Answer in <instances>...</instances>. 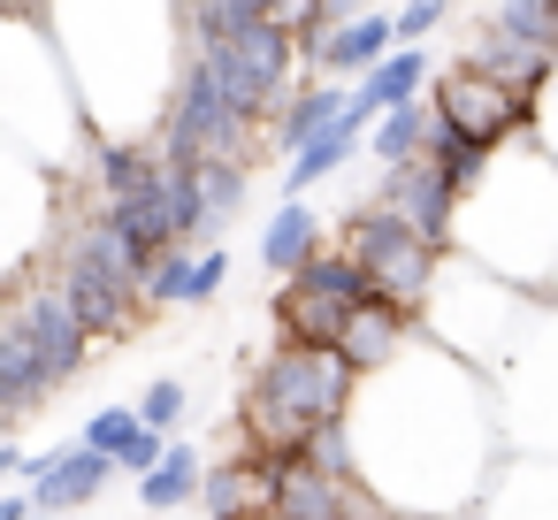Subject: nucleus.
<instances>
[{"label":"nucleus","instance_id":"obj_12","mask_svg":"<svg viewBox=\"0 0 558 520\" xmlns=\"http://www.w3.org/2000/svg\"><path fill=\"white\" fill-rule=\"evenodd\" d=\"M428 100H436V116H444L451 131L489 138V146L527 138V131H535V116H543V100H535V93H512V85H505L497 70H482L474 55L444 62V70H436V85H428Z\"/></svg>","mask_w":558,"mask_h":520},{"label":"nucleus","instance_id":"obj_20","mask_svg":"<svg viewBox=\"0 0 558 520\" xmlns=\"http://www.w3.org/2000/svg\"><path fill=\"white\" fill-rule=\"evenodd\" d=\"M344 108H352V85H337V77H306V85L291 93V108L268 123L260 154H283V161H291V154H299V146H314V138L344 116Z\"/></svg>","mask_w":558,"mask_h":520},{"label":"nucleus","instance_id":"obj_35","mask_svg":"<svg viewBox=\"0 0 558 520\" xmlns=\"http://www.w3.org/2000/svg\"><path fill=\"white\" fill-rule=\"evenodd\" d=\"M527 138H543L550 146V161H558V77H550V93H543V116H535V131Z\"/></svg>","mask_w":558,"mask_h":520},{"label":"nucleus","instance_id":"obj_2","mask_svg":"<svg viewBox=\"0 0 558 520\" xmlns=\"http://www.w3.org/2000/svg\"><path fill=\"white\" fill-rule=\"evenodd\" d=\"M24 9L54 32L100 138H161L192 62L184 0H24Z\"/></svg>","mask_w":558,"mask_h":520},{"label":"nucleus","instance_id":"obj_33","mask_svg":"<svg viewBox=\"0 0 558 520\" xmlns=\"http://www.w3.org/2000/svg\"><path fill=\"white\" fill-rule=\"evenodd\" d=\"M398 47H428V32H444V16H451V0H398Z\"/></svg>","mask_w":558,"mask_h":520},{"label":"nucleus","instance_id":"obj_24","mask_svg":"<svg viewBox=\"0 0 558 520\" xmlns=\"http://www.w3.org/2000/svg\"><path fill=\"white\" fill-rule=\"evenodd\" d=\"M322 245H329V230H322L314 199H283V207L268 215V230H260V261H268L276 276H299Z\"/></svg>","mask_w":558,"mask_h":520},{"label":"nucleus","instance_id":"obj_6","mask_svg":"<svg viewBox=\"0 0 558 520\" xmlns=\"http://www.w3.org/2000/svg\"><path fill=\"white\" fill-rule=\"evenodd\" d=\"M47 276L70 291V306L85 314V329H93L100 344L138 337L146 314H154V306H146V268L131 261V245L116 238V222H108L93 199H77V215H70V230H62Z\"/></svg>","mask_w":558,"mask_h":520},{"label":"nucleus","instance_id":"obj_5","mask_svg":"<svg viewBox=\"0 0 558 520\" xmlns=\"http://www.w3.org/2000/svg\"><path fill=\"white\" fill-rule=\"evenodd\" d=\"M352 398H360V367L337 352V344H291L276 337L260 360H253V383L238 398V436L268 459L299 451L306 436L352 421Z\"/></svg>","mask_w":558,"mask_h":520},{"label":"nucleus","instance_id":"obj_19","mask_svg":"<svg viewBox=\"0 0 558 520\" xmlns=\"http://www.w3.org/2000/svg\"><path fill=\"white\" fill-rule=\"evenodd\" d=\"M398 47V16H383V9H367V16H352L344 32H329L322 47H314V77H337V85H360L383 55Z\"/></svg>","mask_w":558,"mask_h":520},{"label":"nucleus","instance_id":"obj_4","mask_svg":"<svg viewBox=\"0 0 558 520\" xmlns=\"http://www.w3.org/2000/svg\"><path fill=\"white\" fill-rule=\"evenodd\" d=\"M0 138L32 161H47L70 184H85L93 146H100V131L85 116V93L62 62L54 32L32 9H9V39H0Z\"/></svg>","mask_w":558,"mask_h":520},{"label":"nucleus","instance_id":"obj_30","mask_svg":"<svg viewBox=\"0 0 558 520\" xmlns=\"http://www.w3.org/2000/svg\"><path fill=\"white\" fill-rule=\"evenodd\" d=\"M138 413H146L161 436H177V428H184V413H192V383H184V375H154V383L138 390Z\"/></svg>","mask_w":558,"mask_h":520},{"label":"nucleus","instance_id":"obj_18","mask_svg":"<svg viewBox=\"0 0 558 520\" xmlns=\"http://www.w3.org/2000/svg\"><path fill=\"white\" fill-rule=\"evenodd\" d=\"M466 55L482 62V70H497L512 93H550V77H558V47H535V39H512V32H497L489 16H474V32H466Z\"/></svg>","mask_w":558,"mask_h":520},{"label":"nucleus","instance_id":"obj_11","mask_svg":"<svg viewBox=\"0 0 558 520\" xmlns=\"http://www.w3.org/2000/svg\"><path fill=\"white\" fill-rule=\"evenodd\" d=\"M375 299V283H367V268L329 238L299 276H283V291H276V337H291V344H337L344 337V322L360 314Z\"/></svg>","mask_w":558,"mask_h":520},{"label":"nucleus","instance_id":"obj_34","mask_svg":"<svg viewBox=\"0 0 558 520\" xmlns=\"http://www.w3.org/2000/svg\"><path fill=\"white\" fill-rule=\"evenodd\" d=\"M222 283H230V253H222V245H199V268H192L184 306H215V299H222Z\"/></svg>","mask_w":558,"mask_h":520},{"label":"nucleus","instance_id":"obj_16","mask_svg":"<svg viewBox=\"0 0 558 520\" xmlns=\"http://www.w3.org/2000/svg\"><path fill=\"white\" fill-rule=\"evenodd\" d=\"M199 505H207V520H260V512H276V459L238 436V451H222L207 467Z\"/></svg>","mask_w":558,"mask_h":520},{"label":"nucleus","instance_id":"obj_14","mask_svg":"<svg viewBox=\"0 0 558 520\" xmlns=\"http://www.w3.org/2000/svg\"><path fill=\"white\" fill-rule=\"evenodd\" d=\"M116 474H123V467L77 436V444H54V451H39V459H32V497H39V512H47V520H70V512L100 505V497L116 489Z\"/></svg>","mask_w":558,"mask_h":520},{"label":"nucleus","instance_id":"obj_17","mask_svg":"<svg viewBox=\"0 0 558 520\" xmlns=\"http://www.w3.org/2000/svg\"><path fill=\"white\" fill-rule=\"evenodd\" d=\"M474 520H558V459L550 451H505Z\"/></svg>","mask_w":558,"mask_h":520},{"label":"nucleus","instance_id":"obj_15","mask_svg":"<svg viewBox=\"0 0 558 520\" xmlns=\"http://www.w3.org/2000/svg\"><path fill=\"white\" fill-rule=\"evenodd\" d=\"M367 199H375V207H390V215H405V222H413V230H428L436 245H451V222H459V192H451V177L436 169V154L383 169V184H375Z\"/></svg>","mask_w":558,"mask_h":520},{"label":"nucleus","instance_id":"obj_28","mask_svg":"<svg viewBox=\"0 0 558 520\" xmlns=\"http://www.w3.org/2000/svg\"><path fill=\"white\" fill-rule=\"evenodd\" d=\"M245 177H253V161H199V184H207V207H215V238L245 215Z\"/></svg>","mask_w":558,"mask_h":520},{"label":"nucleus","instance_id":"obj_7","mask_svg":"<svg viewBox=\"0 0 558 520\" xmlns=\"http://www.w3.org/2000/svg\"><path fill=\"white\" fill-rule=\"evenodd\" d=\"M535 306H543V291H527V283H512V276H497V268L451 253L444 276H436V291H428L421 329H428L444 352H459V360H474L482 375H497V360L520 344V329L535 322Z\"/></svg>","mask_w":558,"mask_h":520},{"label":"nucleus","instance_id":"obj_22","mask_svg":"<svg viewBox=\"0 0 558 520\" xmlns=\"http://www.w3.org/2000/svg\"><path fill=\"white\" fill-rule=\"evenodd\" d=\"M428 70H436V62H428V47H390V55H383V62H375V70H367V77L352 85L360 116H367V123H383L390 108H413V100H421V93L436 85Z\"/></svg>","mask_w":558,"mask_h":520},{"label":"nucleus","instance_id":"obj_1","mask_svg":"<svg viewBox=\"0 0 558 520\" xmlns=\"http://www.w3.org/2000/svg\"><path fill=\"white\" fill-rule=\"evenodd\" d=\"M352 467L367 497L390 520H474L505 467V413L497 383L444 352L428 329L375 375H360L352 398Z\"/></svg>","mask_w":558,"mask_h":520},{"label":"nucleus","instance_id":"obj_3","mask_svg":"<svg viewBox=\"0 0 558 520\" xmlns=\"http://www.w3.org/2000/svg\"><path fill=\"white\" fill-rule=\"evenodd\" d=\"M451 253L558 299V161L543 138H505L482 184L459 199Z\"/></svg>","mask_w":558,"mask_h":520},{"label":"nucleus","instance_id":"obj_25","mask_svg":"<svg viewBox=\"0 0 558 520\" xmlns=\"http://www.w3.org/2000/svg\"><path fill=\"white\" fill-rule=\"evenodd\" d=\"M54 398V383H47V367H39V352L16 337V329H0V421H32L39 406Z\"/></svg>","mask_w":558,"mask_h":520},{"label":"nucleus","instance_id":"obj_26","mask_svg":"<svg viewBox=\"0 0 558 520\" xmlns=\"http://www.w3.org/2000/svg\"><path fill=\"white\" fill-rule=\"evenodd\" d=\"M436 100H413V108H390L375 131H367V154H375V169H398V161H421L428 154V138H436Z\"/></svg>","mask_w":558,"mask_h":520},{"label":"nucleus","instance_id":"obj_31","mask_svg":"<svg viewBox=\"0 0 558 520\" xmlns=\"http://www.w3.org/2000/svg\"><path fill=\"white\" fill-rule=\"evenodd\" d=\"M138 428H146V413H138V406H100V413H93V421H85L77 436H85L93 451H108V459H123V451L138 444Z\"/></svg>","mask_w":558,"mask_h":520},{"label":"nucleus","instance_id":"obj_23","mask_svg":"<svg viewBox=\"0 0 558 520\" xmlns=\"http://www.w3.org/2000/svg\"><path fill=\"white\" fill-rule=\"evenodd\" d=\"M360 146H367V116H360V100H352V108L314 138V146H299V154L283 161V192H291V199H306L314 184H329L337 169H352V154H360Z\"/></svg>","mask_w":558,"mask_h":520},{"label":"nucleus","instance_id":"obj_13","mask_svg":"<svg viewBox=\"0 0 558 520\" xmlns=\"http://www.w3.org/2000/svg\"><path fill=\"white\" fill-rule=\"evenodd\" d=\"M276 512L283 520H390L360 474H337L322 467L314 451H283L276 459Z\"/></svg>","mask_w":558,"mask_h":520},{"label":"nucleus","instance_id":"obj_21","mask_svg":"<svg viewBox=\"0 0 558 520\" xmlns=\"http://www.w3.org/2000/svg\"><path fill=\"white\" fill-rule=\"evenodd\" d=\"M413 337H421V314H405V306H390V299H367V306L344 322L337 352H344L360 375H375V367H390V360H398Z\"/></svg>","mask_w":558,"mask_h":520},{"label":"nucleus","instance_id":"obj_29","mask_svg":"<svg viewBox=\"0 0 558 520\" xmlns=\"http://www.w3.org/2000/svg\"><path fill=\"white\" fill-rule=\"evenodd\" d=\"M489 24H497V32H512V39L558 47V0H497V9H489Z\"/></svg>","mask_w":558,"mask_h":520},{"label":"nucleus","instance_id":"obj_8","mask_svg":"<svg viewBox=\"0 0 558 520\" xmlns=\"http://www.w3.org/2000/svg\"><path fill=\"white\" fill-rule=\"evenodd\" d=\"M337 245L367 268L375 299H390V306H405V314H428V291H436V276H444V261H451V245H436L428 230H413L405 215H390V207H375V199H352V207H344Z\"/></svg>","mask_w":558,"mask_h":520},{"label":"nucleus","instance_id":"obj_9","mask_svg":"<svg viewBox=\"0 0 558 520\" xmlns=\"http://www.w3.org/2000/svg\"><path fill=\"white\" fill-rule=\"evenodd\" d=\"M497 413H505V444L512 451H550L558 459V299L535 306V322L520 329V344L497 360Z\"/></svg>","mask_w":558,"mask_h":520},{"label":"nucleus","instance_id":"obj_27","mask_svg":"<svg viewBox=\"0 0 558 520\" xmlns=\"http://www.w3.org/2000/svg\"><path fill=\"white\" fill-rule=\"evenodd\" d=\"M207 489V459H199V444H169V459L138 482V505L146 512H177L184 497H199Z\"/></svg>","mask_w":558,"mask_h":520},{"label":"nucleus","instance_id":"obj_10","mask_svg":"<svg viewBox=\"0 0 558 520\" xmlns=\"http://www.w3.org/2000/svg\"><path fill=\"white\" fill-rule=\"evenodd\" d=\"M192 55L215 62L222 93L260 123V138H268V123L291 108V93L306 85V47H299V32H283V24H253V32H238V39H222V47H192Z\"/></svg>","mask_w":558,"mask_h":520},{"label":"nucleus","instance_id":"obj_32","mask_svg":"<svg viewBox=\"0 0 558 520\" xmlns=\"http://www.w3.org/2000/svg\"><path fill=\"white\" fill-rule=\"evenodd\" d=\"M192 268H199V245H177V253H161V268L146 276V306L161 314V306H184V291H192Z\"/></svg>","mask_w":558,"mask_h":520}]
</instances>
